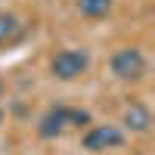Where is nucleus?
<instances>
[{
    "label": "nucleus",
    "mask_w": 155,
    "mask_h": 155,
    "mask_svg": "<svg viewBox=\"0 0 155 155\" xmlns=\"http://www.w3.org/2000/svg\"><path fill=\"white\" fill-rule=\"evenodd\" d=\"M121 124L127 127V130H134V134H146L152 127L149 106H146V102H130V106L124 109V115H121Z\"/></svg>",
    "instance_id": "39448f33"
},
{
    "label": "nucleus",
    "mask_w": 155,
    "mask_h": 155,
    "mask_svg": "<svg viewBox=\"0 0 155 155\" xmlns=\"http://www.w3.org/2000/svg\"><path fill=\"white\" fill-rule=\"evenodd\" d=\"M124 143V130L118 124H93L84 134V149L87 152H106V149H118Z\"/></svg>",
    "instance_id": "7ed1b4c3"
},
{
    "label": "nucleus",
    "mask_w": 155,
    "mask_h": 155,
    "mask_svg": "<svg viewBox=\"0 0 155 155\" xmlns=\"http://www.w3.org/2000/svg\"><path fill=\"white\" fill-rule=\"evenodd\" d=\"M112 74L118 81H140L146 74V56L140 47H121L112 53Z\"/></svg>",
    "instance_id": "f257e3e1"
},
{
    "label": "nucleus",
    "mask_w": 155,
    "mask_h": 155,
    "mask_svg": "<svg viewBox=\"0 0 155 155\" xmlns=\"http://www.w3.org/2000/svg\"><path fill=\"white\" fill-rule=\"evenodd\" d=\"M16 34H19V19L12 12H0V44L12 41Z\"/></svg>",
    "instance_id": "0eeeda50"
},
{
    "label": "nucleus",
    "mask_w": 155,
    "mask_h": 155,
    "mask_svg": "<svg viewBox=\"0 0 155 155\" xmlns=\"http://www.w3.org/2000/svg\"><path fill=\"white\" fill-rule=\"evenodd\" d=\"M78 12L87 19H102L112 12V0H78Z\"/></svg>",
    "instance_id": "423d86ee"
},
{
    "label": "nucleus",
    "mask_w": 155,
    "mask_h": 155,
    "mask_svg": "<svg viewBox=\"0 0 155 155\" xmlns=\"http://www.w3.org/2000/svg\"><path fill=\"white\" fill-rule=\"evenodd\" d=\"M68 112H71V109H65V106H53V109H47L44 118H41V124H37V134L47 137V140L59 137V134L68 127Z\"/></svg>",
    "instance_id": "20e7f679"
},
{
    "label": "nucleus",
    "mask_w": 155,
    "mask_h": 155,
    "mask_svg": "<svg viewBox=\"0 0 155 155\" xmlns=\"http://www.w3.org/2000/svg\"><path fill=\"white\" fill-rule=\"evenodd\" d=\"M0 121H3V109H0Z\"/></svg>",
    "instance_id": "6e6552de"
},
{
    "label": "nucleus",
    "mask_w": 155,
    "mask_h": 155,
    "mask_svg": "<svg viewBox=\"0 0 155 155\" xmlns=\"http://www.w3.org/2000/svg\"><path fill=\"white\" fill-rule=\"evenodd\" d=\"M90 65V56L84 50H59V53L50 59V71L53 78L59 81H74V78H81Z\"/></svg>",
    "instance_id": "f03ea898"
}]
</instances>
